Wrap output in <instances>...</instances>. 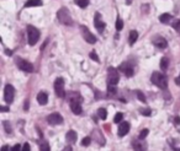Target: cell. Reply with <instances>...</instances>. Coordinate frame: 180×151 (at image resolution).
I'll use <instances>...</instances> for the list:
<instances>
[{
	"mask_svg": "<svg viewBox=\"0 0 180 151\" xmlns=\"http://www.w3.org/2000/svg\"><path fill=\"white\" fill-rule=\"evenodd\" d=\"M150 80H152V82H153L155 86H158V87H160V89H163V90H165V89L168 87V79H166L165 75H163L162 73L154 71V73L152 74Z\"/></svg>",
	"mask_w": 180,
	"mask_h": 151,
	"instance_id": "obj_1",
	"label": "cell"
},
{
	"mask_svg": "<svg viewBox=\"0 0 180 151\" xmlns=\"http://www.w3.org/2000/svg\"><path fill=\"white\" fill-rule=\"evenodd\" d=\"M40 39V31L35 26H27V41L29 44L35 45Z\"/></svg>",
	"mask_w": 180,
	"mask_h": 151,
	"instance_id": "obj_2",
	"label": "cell"
},
{
	"mask_svg": "<svg viewBox=\"0 0 180 151\" xmlns=\"http://www.w3.org/2000/svg\"><path fill=\"white\" fill-rule=\"evenodd\" d=\"M57 16H58L59 22H62L63 25H67V26H72V25H73L72 16H70L69 11H68L65 8H62L57 13Z\"/></svg>",
	"mask_w": 180,
	"mask_h": 151,
	"instance_id": "obj_3",
	"label": "cell"
},
{
	"mask_svg": "<svg viewBox=\"0 0 180 151\" xmlns=\"http://www.w3.org/2000/svg\"><path fill=\"white\" fill-rule=\"evenodd\" d=\"M119 81H120V75L117 69H115L114 66H110L107 69V85L115 86L116 84H119Z\"/></svg>",
	"mask_w": 180,
	"mask_h": 151,
	"instance_id": "obj_4",
	"label": "cell"
},
{
	"mask_svg": "<svg viewBox=\"0 0 180 151\" xmlns=\"http://www.w3.org/2000/svg\"><path fill=\"white\" fill-rule=\"evenodd\" d=\"M69 103H70V109H72V112L76 114V116H79L80 113H82V98H80V96H75L73 98H69Z\"/></svg>",
	"mask_w": 180,
	"mask_h": 151,
	"instance_id": "obj_5",
	"label": "cell"
},
{
	"mask_svg": "<svg viewBox=\"0 0 180 151\" xmlns=\"http://www.w3.org/2000/svg\"><path fill=\"white\" fill-rule=\"evenodd\" d=\"M16 65L19 69H21L22 71H26V73H32L33 71V65L31 64L30 61L25 60L22 58H16Z\"/></svg>",
	"mask_w": 180,
	"mask_h": 151,
	"instance_id": "obj_6",
	"label": "cell"
},
{
	"mask_svg": "<svg viewBox=\"0 0 180 151\" xmlns=\"http://www.w3.org/2000/svg\"><path fill=\"white\" fill-rule=\"evenodd\" d=\"M54 91H56V95H57L59 98H64V97H65L64 80H63L62 77H58V79L54 81Z\"/></svg>",
	"mask_w": 180,
	"mask_h": 151,
	"instance_id": "obj_7",
	"label": "cell"
},
{
	"mask_svg": "<svg viewBox=\"0 0 180 151\" xmlns=\"http://www.w3.org/2000/svg\"><path fill=\"white\" fill-rule=\"evenodd\" d=\"M80 32H82V36H83V38L90 43V44H94L95 42H96V37L91 33L89 31V29L87 27V26H80Z\"/></svg>",
	"mask_w": 180,
	"mask_h": 151,
	"instance_id": "obj_8",
	"label": "cell"
},
{
	"mask_svg": "<svg viewBox=\"0 0 180 151\" xmlns=\"http://www.w3.org/2000/svg\"><path fill=\"white\" fill-rule=\"evenodd\" d=\"M14 97H15V90L11 85L8 84L4 89V100H5L6 103H13Z\"/></svg>",
	"mask_w": 180,
	"mask_h": 151,
	"instance_id": "obj_9",
	"label": "cell"
},
{
	"mask_svg": "<svg viewBox=\"0 0 180 151\" xmlns=\"http://www.w3.org/2000/svg\"><path fill=\"white\" fill-rule=\"evenodd\" d=\"M120 69L121 71L125 74V75L127 76V77H131V76H133V74H135V70H133V66L128 63V61H126V63H122L120 65Z\"/></svg>",
	"mask_w": 180,
	"mask_h": 151,
	"instance_id": "obj_10",
	"label": "cell"
},
{
	"mask_svg": "<svg viewBox=\"0 0 180 151\" xmlns=\"http://www.w3.org/2000/svg\"><path fill=\"white\" fill-rule=\"evenodd\" d=\"M47 122L49 124H52V125H57V124H62L63 123V118H62V116L59 113H52V114L48 116Z\"/></svg>",
	"mask_w": 180,
	"mask_h": 151,
	"instance_id": "obj_11",
	"label": "cell"
},
{
	"mask_svg": "<svg viewBox=\"0 0 180 151\" xmlns=\"http://www.w3.org/2000/svg\"><path fill=\"white\" fill-rule=\"evenodd\" d=\"M94 25H95V27H96V30L99 31V32H103V31L105 30V22L101 20V15L100 14H95V18H94Z\"/></svg>",
	"mask_w": 180,
	"mask_h": 151,
	"instance_id": "obj_12",
	"label": "cell"
},
{
	"mask_svg": "<svg viewBox=\"0 0 180 151\" xmlns=\"http://www.w3.org/2000/svg\"><path fill=\"white\" fill-rule=\"evenodd\" d=\"M153 44L155 45V47H158L159 49H165L168 43H166V39H164L163 37L155 36V37H153Z\"/></svg>",
	"mask_w": 180,
	"mask_h": 151,
	"instance_id": "obj_13",
	"label": "cell"
},
{
	"mask_svg": "<svg viewBox=\"0 0 180 151\" xmlns=\"http://www.w3.org/2000/svg\"><path fill=\"white\" fill-rule=\"evenodd\" d=\"M130 132V123L128 122H122L120 125H119V130H117V135L122 138L125 136L127 133Z\"/></svg>",
	"mask_w": 180,
	"mask_h": 151,
	"instance_id": "obj_14",
	"label": "cell"
},
{
	"mask_svg": "<svg viewBox=\"0 0 180 151\" xmlns=\"http://www.w3.org/2000/svg\"><path fill=\"white\" fill-rule=\"evenodd\" d=\"M141 140H142V139L135 140V141L132 143V146H133L135 151H146V144H144L143 141H141Z\"/></svg>",
	"mask_w": 180,
	"mask_h": 151,
	"instance_id": "obj_15",
	"label": "cell"
},
{
	"mask_svg": "<svg viewBox=\"0 0 180 151\" xmlns=\"http://www.w3.org/2000/svg\"><path fill=\"white\" fill-rule=\"evenodd\" d=\"M37 102H38L41 106L47 105V102H48V96H47L46 92H40V93L37 95Z\"/></svg>",
	"mask_w": 180,
	"mask_h": 151,
	"instance_id": "obj_16",
	"label": "cell"
},
{
	"mask_svg": "<svg viewBox=\"0 0 180 151\" xmlns=\"http://www.w3.org/2000/svg\"><path fill=\"white\" fill-rule=\"evenodd\" d=\"M76 133H75L74 130H69L68 133H67V135H65V140L69 143V144H74L75 141H76Z\"/></svg>",
	"mask_w": 180,
	"mask_h": 151,
	"instance_id": "obj_17",
	"label": "cell"
},
{
	"mask_svg": "<svg viewBox=\"0 0 180 151\" xmlns=\"http://www.w3.org/2000/svg\"><path fill=\"white\" fill-rule=\"evenodd\" d=\"M42 0H27L25 3V8H31V6H41Z\"/></svg>",
	"mask_w": 180,
	"mask_h": 151,
	"instance_id": "obj_18",
	"label": "cell"
},
{
	"mask_svg": "<svg viewBox=\"0 0 180 151\" xmlns=\"http://www.w3.org/2000/svg\"><path fill=\"white\" fill-rule=\"evenodd\" d=\"M128 39H130V44H133L138 39V32H137V31H131Z\"/></svg>",
	"mask_w": 180,
	"mask_h": 151,
	"instance_id": "obj_19",
	"label": "cell"
},
{
	"mask_svg": "<svg viewBox=\"0 0 180 151\" xmlns=\"http://www.w3.org/2000/svg\"><path fill=\"white\" fill-rule=\"evenodd\" d=\"M168 66H169V59L166 58V57H163L162 58V60H160V69L165 71L166 69H168Z\"/></svg>",
	"mask_w": 180,
	"mask_h": 151,
	"instance_id": "obj_20",
	"label": "cell"
},
{
	"mask_svg": "<svg viewBox=\"0 0 180 151\" xmlns=\"http://www.w3.org/2000/svg\"><path fill=\"white\" fill-rule=\"evenodd\" d=\"M94 134H96V138H95V140H96V143H99L100 145H104L105 144V140H104V138L101 135V133L100 132H98V130H94Z\"/></svg>",
	"mask_w": 180,
	"mask_h": 151,
	"instance_id": "obj_21",
	"label": "cell"
},
{
	"mask_svg": "<svg viewBox=\"0 0 180 151\" xmlns=\"http://www.w3.org/2000/svg\"><path fill=\"white\" fill-rule=\"evenodd\" d=\"M159 20H160L162 23H168V22L172 20V15H170V14H163V15H160Z\"/></svg>",
	"mask_w": 180,
	"mask_h": 151,
	"instance_id": "obj_22",
	"label": "cell"
},
{
	"mask_svg": "<svg viewBox=\"0 0 180 151\" xmlns=\"http://www.w3.org/2000/svg\"><path fill=\"white\" fill-rule=\"evenodd\" d=\"M98 114H99V118H100V119H103V121H105L106 117H107V112H106L105 108H99Z\"/></svg>",
	"mask_w": 180,
	"mask_h": 151,
	"instance_id": "obj_23",
	"label": "cell"
},
{
	"mask_svg": "<svg viewBox=\"0 0 180 151\" xmlns=\"http://www.w3.org/2000/svg\"><path fill=\"white\" fill-rule=\"evenodd\" d=\"M75 4L79 6V8H87L88 4H89V0H75Z\"/></svg>",
	"mask_w": 180,
	"mask_h": 151,
	"instance_id": "obj_24",
	"label": "cell"
},
{
	"mask_svg": "<svg viewBox=\"0 0 180 151\" xmlns=\"http://www.w3.org/2000/svg\"><path fill=\"white\" fill-rule=\"evenodd\" d=\"M40 150L41 151H51V149H49V145H48L46 141H43V143H41V145H40Z\"/></svg>",
	"mask_w": 180,
	"mask_h": 151,
	"instance_id": "obj_25",
	"label": "cell"
},
{
	"mask_svg": "<svg viewBox=\"0 0 180 151\" xmlns=\"http://www.w3.org/2000/svg\"><path fill=\"white\" fill-rule=\"evenodd\" d=\"M136 93H137V97H138V100H139L141 102H143V103H144V102H146V96L143 95V92H142V91H137Z\"/></svg>",
	"mask_w": 180,
	"mask_h": 151,
	"instance_id": "obj_26",
	"label": "cell"
},
{
	"mask_svg": "<svg viewBox=\"0 0 180 151\" xmlns=\"http://www.w3.org/2000/svg\"><path fill=\"white\" fill-rule=\"evenodd\" d=\"M122 29H123V22H122V20L120 17H117V20H116V30L121 31Z\"/></svg>",
	"mask_w": 180,
	"mask_h": 151,
	"instance_id": "obj_27",
	"label": "cell"
},
{
	"mask_svg": "<svg viewBox=\"0 0 180 151\" xmlns=\"http://www.w3.org/2000/svg\"><path fill=\"white\" fill-rule=\"evenodd\" d=\"M3 124H4V127H5V132L9 134V133H11L13 132V129H11V125L9 124V122H3Z\"/></svg>",
	"mask_w": 180,
	"mask_h": 151,
	"instance_id": "obj_28",
	"label": "cell"
},
{
	"mask_svg": "<svg viewBox=\"0 0 180 151\" xmlns=\"http://www.w3.org/2000/svg\"><path fill=\"white\" fill-rule=\"evenodd\" d=\"M173 27H174V30L180 34V20H177V21L173 22Z\"/></svg>",
	"mask_w": 180,
	"mask_h": 151,
	"instance_id": "obj_29",
	"label": "cell"
},
{
	"mask_svg": "<svg viewBox=\"0 0 180 151\" xmlns=\"http://www.w3.org/2000/svg\"><path fill=\"white\" fill-rule=\"evenodd\" d=\"M90 143H91V138H90V136H87V138H84V139L82 140V145H83V146H88Z\"/></svg>",
	"mask_w": 180,
	"mask_h": 151,
	"instance_id": "obj_30",
	"label": "cell"
},
{
	"mask_svg": "<svg viewBox=\"0 0 180 151\" xmlns=\"http://www.w3.org/2000/svg\"><path fill=\"white\" fill-rule=\"evenodd\" d=\"M122 118H123V114H122V113H117V114L115 116V118H114V122H115V123H119V122L122 121Z\"/></svg>",
	"mask_w": 180,
	"mask_h": 151,
	"instance_id": "obj_31",
	"label": "cell"
},
{
	"mask_svg": "<svg viewBox=\"0 0 180 151\" xmlns=\"http://www.w3.org/2000/svg\"><path fill=\"white\" fill-rule=\"evenodd\" d=\"M147 135H148V129H143V130L141 132V134H139V139H142V140H143Z\"/></svg>",
	"mask_w": 180,
	"mask_h": 151,
	"instance_id": "obj_32",
	"label": "cell"
},
{
	"mask_svg": "<svg viewBox=\"0 0 180 151\" xmlns=\"http://www.w3.org/2000/svg\"><path fill=\"white\" fill-rule=\"evenodd\" d=\"M141 113H142L143 116H147V117L152 114V112H150L149 108H146V109H141Z\"/></svg>",
	"mask_w": 180,
	"mask_h": 151,
	"instance_id": "obj_33",
	"label": "cell"
},
{
	"mask_svg": "<svg viewBox=\"0 0 180 151\" xmlns=\"http://www.w3.org/2000/svg\"><path fill=\"white\" fill-rule=\"evenodd\" d=\"M90 57H91V59H93V60L99 61V57L96 55V53H95V52H91V53H90Z\"/></svg>",
	"mask_w": 180,
	"mask_h": 151,
	"instance_id": "obj_34",
	"label": "cell"
},
{
	"mask_svg": "<svg viewBox=\"0 0 180 151\" xmlns=\"http://www.w3.org/2000/svg\"><path fill=\"white\" fill-rule=\"evenodd\" d=\"M107 91H109L111 95H114V93L116 92V89H115V86H112V85H109V87H107Z\"/></svg>",
	"mask_w": 180,
	"mask_h": 151,
	"instance_id": "obj_35",
	"label": "cell"
},
{
	"mask_svg": "<svg viewBox=\"0 0 180 151\" xmlns=\"http://www.w3.org/2000/svg\"><path fill=\"white\" fill-rule=\"evenodd\" d=\"M21 151H30V144L29 143H25L24 146H22V150Z\"/></svg>",
	"mask_w": 180,
	"mask_h": 151,
	"instance_id": "obj_36",
	"label": "cell"
},
{
	"mask_svg": "<svg viewBox=\"0 0 180 151\" xmlns=\"http://www.w3.org/2000/svg\"><path fill=\"white\" fill-rule=\"evenodd\" d=\"M11 150H13V151H21V150H22V148H21L19 144H16V145L13 148V149H11Z\"/></svg>",
	"mask_w": 180,
	"mask_h": 151,
	"instance_id": "obj_37",
	"label": "cell"
},
{
	"mask_svg": "<svg viewBox=\"0 0 180 151\" xmlns=\"http://www.w3.org/2000/svg\"><path fill=\"white\" fill-rule=\"evenodd\" d=\"M0 111H1V112H8V111H9V108H8L6 106H1L0 107Z\"/></svg>",
	"mask_w": 180,
	"mask_h": 151,
	"instance_id": "obj_38",
	"label": "cell"
},
{
	"mask_svg": "<svg viewBox=\"0 0 180 151\" xmlns=\"http://www.w3.org/2000/svg\"><path fill=\"white\" fill-rule=\"evenodd\" d=\"M1 151H10V148L8 146V145H4L3 148H1ZM13 151V150H11Z\"/></svg>",
	"mask_w": 180,
	"mask_h": 151,
	"instance_id": "obj_39",
	"label": "cell"
},
{
	"mask_svg": "<svg viewBox=\"0 0 180 151\" xmlns=\"http://www.w3.org/2000/svg\"><path fill=\"white\" fill-rule=\"evenodd\" d=\"M62 151H73V149H72L70 146H65V148H64Z\"/></svg>",
	"mask_w": 180,
	"mask_h": 151,
	"instance_id": "obj_40",
	"label": "cell"
},
{
	"mask_svg": "<svg viewBox=\"0 0 180 151\" xmlns=\"http://www.w3.org/2000/svg\"><path fill=\"white\" fill-rule=\"evenodd\" d=\"M175 84H177V85H179V86H180V75L178 76L177 79H175Z\"/></svg>",
	"mask_w": 180,
	"mask_h": 151,
	"instance_id": "obj_41",
	"label": "cell"
},
{
	"mask_svg": "<svg viewBox=\"0 0 180 151\" xmlns=\"http://www.w3.org/2000/svg\"><path fill=\"white\" fill-rule=\"evenodd\" d=\"M175 124H180V118H179V117H175Z\"/></svg>",
	"mask_w": 180,
	"mask_h": 151,
	"instance_id": "obj_42",
	"label": "cell"
},
{
	"mask_svg": "<svg viewBox=\"0 0 180 151\" xmlns=\"http://www.w3.org/2000/svg\"><path fill=\"white\" fill-rule=\"evenodd\" d=\"M131 3H132V0H126V4H127V5H130Z\"/></svg>",
	"mask_w": 180,
	"mask_h": 151,
	"instance_id": "obj_43",
	"label": "cell"
},
{
	"mask_svg": "<svg viewBox=\"0 0 180 151\" xmlns=\"http://www.w3.org/2000/svg\"><path fill=\"white\" fill-rule=\"evenodd\" d=\"M174 151H180V149H175Z\"/></svg>",
	"mask_w": 180,
	"mask_h": 151,
	"instance_id": "obj_44",
	"label": "cell"
}]
</instances>
